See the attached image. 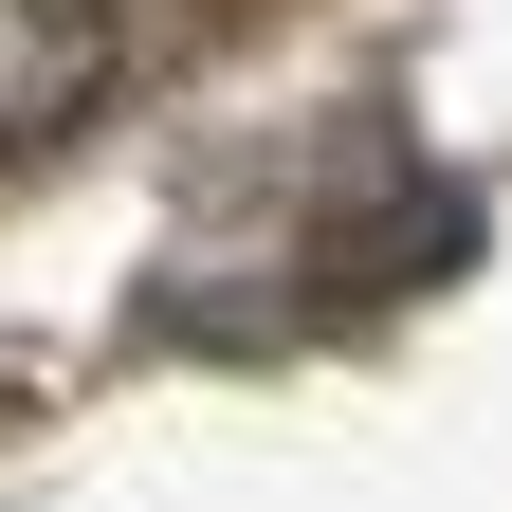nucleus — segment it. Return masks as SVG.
<instances>
[{"mask_svg": "<svg viewBox=\"0 0 512 512\" xmlns=\"http://www.w3.org/2000/svg\"><path fill=\"white\" fill-rule=\"evenodd\" d=\"M128 74V0H0V147H55Z\"/></svg>", "mask_w": 512, "mask_h": 512, "instance_id": "1", "label": "nucleus"}]
</instances>
